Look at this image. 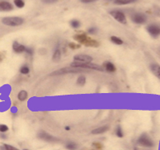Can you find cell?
<instances>
[{
	"instance_id": "cell-1",
	"label": "cell",
	"mask_w": 160,
	"mask_h": 150,
	"mask_svg": "<svg viewBox=\"0 0 160 150\" xmlns=\"http://www.w3.org/2000/svg\"><path fill=\"white\" fill-rule=\"evenodd\" d=\"M74 40L77 41L80 44H83L85 47H98L100 46L99 42L97 40H92L90 37L87 36L86 34L83 33V34L76 35L73 37Z\"/></svg>"
},
{
	"instance_id": "cell-2",
	"label": "cell",
	"mask_w": 160,
	"mask_h": 150,
	"mask_svg": "<svg viewBox=\"0 0 160 150\" xmlns=\"http://www.w3.org/2000/svg\"><path fill=\"white\" fill-rule=\"evenodd\" d=\"M71 67L72 68H84V69H91V70H95V71H103L104 68L103 67L100 65H98L93 63H82V62H76L72 63Z\"/></svg>"
},
{
	"instance_id": "cell-3",
	"label": "cell",
	"mask_w": 160,
	"mask_h": 150,
	"mask_svg": "<svg viewBox=\"0 0 160 150\" xmlns=\"http://www.w3.org/2000/svg\"><path fill=\"white\" fill-rule=\"evenodd\" d=\"M85 70L81 69L78 68H60V69L57 70L56 71H53L52 73L50 74V75H64V74L68 73H80V72H85Z\"/></svg>"
},
{
	"instance_id": "cell-4",
	"label": "cell",
	"mask_w": 160,
	"mask_h": 150,
	"mask_svg": "<svg viewBox=\"0 0 160 150\" xmlns=\"http://www.w3.org/2000/svg\"><path fill=\"white\" fill-rule=\"evenodd\" d=\"M23 19L20 17H5L2 19V23L9 27H19L23 24Z\"/></svg>"
},
{
	"instance_id": "cell-5",
	"label": "cell",
	"mask_w": 160,
	"mask_h": 150,
	"mask_svg": "<svg viewBox=\"0 0 160 150\" xmlns=\"http://www.w3.org/2000/svg\"><path fill=\"white\" fill-rule=\"evenodd\" d=\"M138 144L142 147H148V148H151L154 145V141L146 133H143L140 136V137L138 140Z\"/></svg>"
},
{
	"instance_id": "cell-6",
	"label": "cell",
	"mask_w": 160,
	"mask_h": 150,
	"mask_svg": "<svg viewBox=\"0 0 160 150\" xmlns=\"http://www.w3.org/2000/svg\"><path fill=\"white\" fill-rule=\"evenodd\" d=\"M109 15H111L115 20H117L119 23H122V24H126L127 23L126 16L122 12H120V11H111V12H109Z\"/></svg>"
},
{
	"instance_id": "cell-7",
	"label": "cell",
	"mask_w": 160,
	"mask_h": 150,
	"mask_svg": "<svg viewBox=\"0 0 160 150\" xmlns=\"http://www.w3.org/2000/svg\"><path fill=\"white\" fill-rule=\"evenodd\" d=\"M38 138H40V140H43V141H48V142H57L58 141L57 138H56L53 136L50 135L49 133H48L47 132L43 131V130H41L37 134Z\"/></svg>"
},
{
	"instance_id": "cell-8",
	"label": "cell",
	"mask_w": 160,
	"mask_h": 150,
	"mask_svg": "<svg viewBox=\"0 0 160 150\" xmlns=\"http://www.w3.org/2000/svg\"><path fill=\"white\" fill-rule=\"evenodd\" d=\"M147 31L153 38H158L160 36V26L156 24H151L147 27Z\"/></svg>"
},
{
	"instance_id": "cell-9",
	"label": "cell",
	"mask_w": 160,
	"mask_h": 150,
	"mask_svg": "<svg viewBox=\"0 0 160 150\" xmlns=\"http://www.w3.org/2000/svg\"><path fill=\"white\" fill-rule=\"evenodd\" d=\"M131 20L136 24H144L147 22V17L143 14L136 13L131 16Z\"/></svg>"
},
{
	"instance_id": "cell-10",
	"label": "cell",
	"mask_w": 160,
	"mask_h": 150,
	"mask_svg": "<svg viewBox=\"0 0 160 150\" xmlns=\"http://www.w3.org/2000/svg\"><path fill=\"white\" fill-rule=\"evenodd\" d=\"M73 59L75 61H77V62L90 63L92 61V58L90 56H89V55H85V54L76 55Z\"/></svg>"
},
{
	"instance_id": "cell-11",
	"label": "cell",
	"mask_w": 160,
	"mask_h": 150,
	"mask_svg": "<svg viewBox=\"0 0 160 150\" xmlns=\"http://www.w3.org/2000/svg\"><path fill=\"white\" fill-rule=\"evenodd\" d=\"M14 8L13 5L11 2L7 1H1L0 2V12H10Z\"/></svg>"
},
{
	"instance_id": "cell-12",
	"label": "cell",
	"mask_w": 160,
	"mask_h": 150,
	"mask_svg": "<svg viewBox=\"0 0 160 150\" xmlns=\"http://www.w3.org/2000/svg\"><path fill=\"white\" fill-rule=\"evenodd\" d=\"M12 48H13V51L15 53H18V54H20V53H23L24 51H26V47L25 46H23V44L18 43L17 41H15L12 44Z\"/></svg>"
},
{
	"instance_id": "cell-13",
	"label": "cell",
	"mask_w": 160,
	"mask_h": 150,
	"mask_svg": "<svg viewBox=\"0 0 160 150\" xmlns=\"http://www.w3.org/2000/svg\"><path fill=\"white\" fill-rule=\"evenodd\" d=\"M150 68H151V71H152V73L160 80V65L159 64H156V63H153V64H151V66H150Z\"/></svg>"
},
{
	"instance_id": "cell-14",
	"label": "cell",
	"mask_w": 160,
	"mask_h": 150,
	"mask_svg": "<svg viewBox=\"0 0 160 150\" xmlns=\"http://www.w3.org/2000/svg\"><path fill=\"white\" fill-rule=\"evenodd\" d=\"M109 129V126L104 125V126H102V127L97 128L92 130L91 133H92V134H94V135H98V134H102V133H106V132H107Z\"/></svg>"
},
{
	"instance_id": "cell-15",
	"label": "cell",
	"mask_w": 160,
	"mask_h": 150,
	"mask_svg": "<svg viewBox=\"0 0 160 150\" xmlns=\"http://www.w3.org/2000/svg\"><path fill=\"white\" fill-rule=\"evenodd\" d=\"M103 68L108 72H114L116 71V67L111 62H105L103 64Z\"/></svg>"
},
{
	"instance_id": "cell-16",
	"label": "cell",
	"mask_w": 160,
	"mask_h": 150,
	"mask_svg": "<svg viewBox=\"0 0 160 150\" xmlns=\"http://www.w3.org/2000/svg\"><path fill=\"white\" fill-rule=\"evenodd\" d=\"M60 59H61V52H60V49H57L54 51V53H53L52 60L54 62L58 63L60 60Z\"/></svg>"
},
{
	"instance_id": "cell-17",
	"label": "cell",
	"mask_w": 160,
	"mask_h": 150,
	"mask_svg": "<svg viewBox=\"0 0 160 150\" xmlns=\"http://www.w3.org/2000/svg\"><path fill=\"white\" fill-rule=\"evenodd\" d=\"M28 96V92L25 90L20 91V92L18 93V99H19V100H20V101H24V100H26Z\"/></svg>"
},
{
	"instance_id": "cell-18",
	"label": "cell",
	"mask_w": 160,
	"mask_h": 150,
	"mask_svg": "<svg viewBox=\"0 0 160 150\" xmlns=\"http://www.w3.org/2000/svg\"><path fill=\"white\" fill-rule=\"evenodd\" d=\"M137 0H114L113 2L117 5H126V4L135 2Z\"/></svg>"
},
{
	"instance_id": "cell-19",
	"label": "cell",
	"mask_w": 160,
	"mask_h": 150,
	"mask_svg": "<svg viewBox=\"0 0 160 150\" xmlns=\"http://www.w3.org/2000/svg\"><path fill=\"white\" fill-rule=\"evenodd\" d=\"M110 40H111L112 43L116 44V45H122V44H123L122 40H121L120 38L117 37V36H111V37H110Z\"/></svg>"
},
{
	"instance_id": "cell-20",
	"label": "cell",
	"mask_w": 160,
	"mask_h": 150,
	"mask_svg": "<svg viewBox=\"0 0 160 150\" xmlns=\"http://www.w3.org/2000/svg\"><path fill=\"white\" fill-rule=\"evenodd\" d=\"M85 82H86V78L84 75H81L77 80V84L79 86H84L85 85Z\"/></svg>"
},
{
	"instance_id": "cell-21",
	"label": "cell",
	"mask_w": 160,
	"mask_h": 150,
	"mask_svg": "<svg viewBox=\"0 0 160 150\" xmlns=\"http://www.w3.org/2000/svg\"><path fill=\"white\" fill-rule=\"evenodd\" d=\"M70 25H71L72 27H73V28H79L80 26H81V23H80L79 20H77V19H72L70 22Z\"/></svg>"
},
{
	"instance_id": "cell-22",
	"label": "cell",
	"mask_w": 160,
	"mask_h": 150,
	"mask_svg": "<svg viewBox=\"0 0 160 150\" xmlns=\"http://www.w3.org/2000/svg\"><path fill=\"white\" fill-rule=\"evenodd\" d=\"M14 4L18 8H23L25 5L24 2H23V0H14Z\"/></svg>"
},
{
	"instance_id": "cell-23",
	"label": "cell",
	"mask_w": 160,
	"mask_h": 150,
	"mask_svg": "<svg viewBox=\"0 0 160 150\" xmlns=\"http://www.w3.org/2000/svg\"><path fill=\"white\" fill-rule=\"evenodd\" d=\"M66 148L68 150H76L77 148V145L75 143L70 142L66 144Z\"/></svg>"
},
{
	"instance_id": "cell-24",
	"label": "cell",
	"mask_w": 160,
	"mask_h": 150,
	"mask_svg": "<svg viewBox=\"0 0 160 150\" xmlns=\"http://www.w3.org/2000/svg\"><path fill=\"white\" fill-rule=\"evenodd\" d=\"M20 72L22 74L27 75V74H28L29 72H30V68H29V67H28L27 65L23 66V67H21L20 68Z\"/></svg>"
},
{
	"instance_id": "cell-25",
	"label": "cell",
	"mask_w": 160,
	"mask_h": 150,
	"mask_svg": "<svg viewBox=\"0 0 160 150\" xmlns=\"http://www.w3.org/2000/svg\"><path fill=\"white\" fill-rule=\"evenodd\" d=\"M116 135H117V137H120V138L121 137H123V136H124L122 129V128H121L120 126H118V127L116 128Z\"/></svg>"
},
{
	"instance_id": "cell-26",
	"label": "cell",
	"mask_w": 160,
	"mask_h": 150,
	"mask_svg": "<svg viewBox=\"0 0 160 150\" xmlns=\"http://www.w3.org/2000/svg\"><path fill=\"white\" fill-rule=\"evenodd\" d=\"M68 47H69L71 49H72V50H75V49L80 48V47H81V44L74 43H68Z\"/></svg>"
},
{
	"instance_id": "cell-27",
	"label": "cell",
	"mask_w": 160,
	"mask_h": 150,
	"mask_svg": "<svg viewBox=\"0 0 160 150\" xmlns=\"http://www.w3.org/2000/svg\"><path fill=\"white\" fill-rule=\"evenodd\" d=\"M9 130V128L6 124H0V133H6Z\"/></svg>"
},
{
	"instance_id": "cell-28",
	"label": "cell",
	"mask_w": 160,
	"mask_h": 150,
	"mask_svg": "<svg viewBox=\"0 0 160 150\" xmlns=\"http://www.w3.org/2000/svg\"><path fill=\"white\" fill-rule=\"evenodd\" d=\"M92 146L94 147V148L98 150H101L103 148V144H101V143H99V142L92 143Z\"/></svg>"
},
{
	"instance_id": "cell-29",
	"label": "cell",
	"mask_w": 160,
	"mask_h": 150,
	"mask_svg": "<svg viewBox=\"0 0 160 150\" xmlns=\"http://www.w3.org/2000/svg\"><path fill=\"white\" fill-rule=\"evenodd\" d=\"M3 146L5 147V148H6L7 150H19L18 149V148H15L14 146H12V145H10V144H4Z\"/></svg>"
},
{
	"instance_id": "cell-30",
	"label": "cell",
	"mask_w": 160,
	"mask_h": 150,
	"mask_svg": "<svg viewBox=\"0 0 160 150\" xmlns=\"http://www.w3.org/2000/svg\"><path fill=\"white\" fill-rule=\"evenodd\" d=\"M42 2L43 3H46V4H53V3H56L59 1V0H41Z\"/></svg>"
},
{
	"instance_id": "cell-31",
	"label": "cell",
	"mask_w": 160,
	"mask_h": 150,
	"mask_svg": "<svg viewBox=\"0 0 160 150\" xmlns=\"http://www.w3.org/2000/svg\"><path fill=\"white\" fill-rule=\"evenodd\" d=\"M89 34L91 35H95L98 32V29L95 28V27H92V28H89V31H88Z\"/></svg>"
},
{
	"instance_id": "cell-32",
	"label": "cell",
	"mask_w": 160,
	"mask_h": 150,
	"mask_svg": "<svg viewBox=\"0 0 160 150\" xmlns=\"http://www.w3.org/2000/svg\"><path fill=\"white\" fill-rule=\"evenodd\" d=\"M81 2H83V3H89V2H96L98 0H80Z\"/></svg>"
},
{
	"instance_id": "cell-33",
	"label": "cell",
	"mask_w": 160,
	"mask_h": 150,
	"mask_svg": "<svg viewBox=\"0 0 160 150\" xmlns=\"http://www.w3.org/2000/svg\"><path fill=\"white\" fill-rule=\"evenodd\" d=\"M4 59H5V54L3 52H2V51H0V63L2 62Z\"/></svg>"
},
{
	"instance_id": "cell-34",
	"label": "cell",
	"mask_w": 160,
	"mask_h": 150,
	"mask_svg": "<svg viewBox=\"0 0 160 150\" xmlns=\"http://www.w3.org/2000/svg\"><path fill=\"white\" fill-rule=\"evenodd\" d=\"M26 52H28V54H31L32 55V53H33V50L31 48H26Z\"/></svg>"
},
{
	"instance_id": "cell-35",
	"label": "cell",
	"mask_w": 160,
	"mask_h": 150,
	"mask_svg": "<svg viewBox=\"0 0 160 150\" xmlns=\"http://www.w3.org/2000/svg\"><path fill=\"white\" fill-rule=\"evenodd\" d=\"M0 150H7V149H6V148H5V147H4L3 145H2V146L0 147Z\"/></svg>"
},
{
	"instance_id": "cell-36",
	"label": "cell",
	"mask_w": 160,
	"mask_h": 150,
	"mask_svg": "<svg viewBox=\"0 0 160 150\" xmlns=\"http://www.w3.org/2000/svg\"><path fill=\"white\" fill-rule=\"evenodd\" d=\"M65 129L66 130H70V127H68V126H66Z\"/></svg>"
},
{
	"instance_id": "cell-37",
	"label": "cell",
	"mask_w": 160,
	"mask_h": 150,
	"mask_svg": "<svg viewBox=\"0 0 160 150\" xmlns=\"http://www.w3.org/2000/svg\"><path fill=\"white\" fill-rule=\"evenodd\" d=\"M23 150H28V149H23Z\"/></svg>"
}]
</instances>
